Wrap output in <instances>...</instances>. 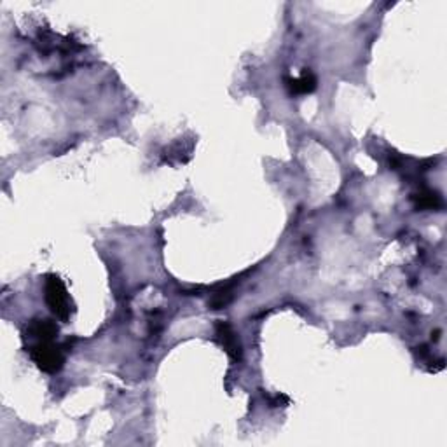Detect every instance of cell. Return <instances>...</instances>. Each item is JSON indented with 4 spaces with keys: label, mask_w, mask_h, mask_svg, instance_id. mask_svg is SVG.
<instances>
[{
    "label": "cell",
    "mask_w": 447,
    "mask_h": 447,
    "mask_svg": "<svg viewBox=\"0 0 447 447\" xmlns=\"http://www.w3.org/2000/svg\"><path fill=\"white\" fill-rule=\"evenodd\" d=\"M44 299H46L47 307L51 309L56 318L61 322H67L70 318L74 311L72 299L69 296V290L65 287L60 276L56 274H47L46 281H44Z\"/></svg>",
    "instance_id": "obj_1"
},
{
    "label": "cell",
    "mask_w": 447,
    "mask_h": 447,
    "mask_svg": "<svg viewBox=\"0 0 447 447\" xmlns=\"http://www.w3.org/2000/svg\"><path fill=\"white\" fill-rule=\"evenodd\" d=\"M30 356L32 360L37 364V367L44 372H54L60 371L63 367L65 355L61 351V348L58 345H54L53 341H37L30 346Z\"/></svg>",
    "instance_id": "obj_2"
},
{
    "label": "cell",
    "mask_w": 447,
    "mask_h": 447,
    "mask_svg": "<svg viewBox=\"0 0 447 447\" xmlns=\"http://www.w3.org/2000/svg\"><path fill=\"white\" fill-rule=\"evenodd\" d=\"M217 338H219L222 348L228 351V355L231 356L232 360H241V342H239L238 336H236L235 330L231 329V325H228V323L224 322L217 323Z\"/></svg>",
    "instance_id": "obj_3"
},
{
    "label": "cell",
    "mask_w": 447,
    "mask_h": 447,
    "mask_svg": "<svg viewBox=\"0 0 447 447\" xmlns=\"http://www.w3.org/2000/svg\"><path fill=\"white\" fill-rule=\"evenodd\" d=\"M27 336L34 342L37 341H53L58 336V325L51 320H34L28 325Z\"/></svg>",
    "instance_id": "obj_4"
},
{
    "label": "cell",
    "mask_w": 447,
    "mask_h": 447,
    "mask_svg": "<svg viewBox=\"0 0 447 447\" xmlns=\"http://www.w3.org/2000/svg\"><path fill=\"white\" fill-rule=\"evenodd\" d=\"M287 87L292 95H307L316 89V77L304 70L296 79H287Z\"/></svg>",
    "instance_id": "obj_5"
},
{
    "label": "cell",
    "mask_w": 447,
    "mask_h": 447,
    "mask_svg": "<svg viewBox=\"0 0 447 447\" xmlns=\"http://www.w3.org/2000/svg\"><path fill=\"white\" fill-rule=\"evenodd\" d=\"M417 206L424 210H437L442 206V197H440L439 193L424 190V193L417 194Z\"/></svg>",
    "instance_id": "obj_6"
}]
</instances>
